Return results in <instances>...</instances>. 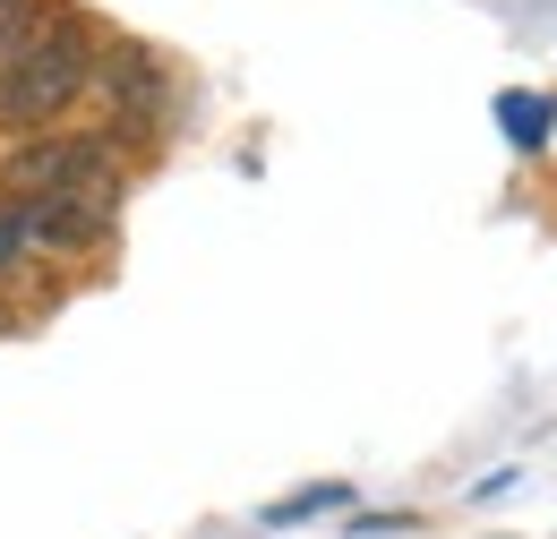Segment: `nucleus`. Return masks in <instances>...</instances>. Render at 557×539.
Segmentation results:
<instances>
[{"instance_id": "obj_6", "label": "nucleus", "mask_w": 557, "mask_h": 539, "mask_svg": "<svg viewBox=\"0 0 557 539\" xmlns=\"http://www.w3.org/2000/svg\"><path fill=\"white\" fill-rule=\"evenodd\" d=\"M344 497H351L344 479H326V488H300V497H283L267 523H300V514H326V505H344Z\"/></svg>"}, {"instance_id": "obj_5", "label": "nucleus", "mask_w": 557, "mask_h": 539, "mask_svg": "<svg viewBox=\"0 0 557 539\" xmlns=\"http://www.w3.org/2000/svg\"><path fill=\"white\" fill-rule=\"evenodd\" d=\"M52 17V0H0V77L17 68V52L35 43V26Z\"/></svg>"}, {"instance_id": "obj_4", "label": "nucleus", "mask_w": 557, "mask_h": 539, "mask_svg": "<svg viewBox=\"0 0 557 539\" xmlns=\"http://www.w3.org/2000/svg\"><path fill=\"white\" fill-rule=\"evenodd\" d=\"M95 86L121 103V137L146 129V121L163 112V61L138 52V43H103V52H95Z\"/></svg>"}, {"instance_id": "obj_3", "label": "nucleus", "mask_w": 557, "mask_h": 539, "mask_svg": "<svg viewBox=\"0 0 557 539\" xmlns=\"http://www.w3.org/2000/svg\"><path fill=\"white\" fill-rule=\"evenodd\" d=\"M0 214H9V231L26 249H95L112 231V205L103 198H9Z\"/></svg>"}, {"instance_id": "obj_1", "label": "nucleus", "mask_w": 557, "mask_h": 539, "mask_svg": "<svg viewBox=\"0 0 557 539\" xmlns=\"http://www.w3.org/2000/svg\"><path fill=\"white\" fill-rule=\"evenodd\" d=\"M95 52H103V35L52 0V17L35 26V43L17 52V68L0 77V137H44L61 112H70L77 95L95 86Z\"/></svg>"}, {"instance_id": "obj_7", "label": "nucleus", "mask_w": 557, "mask_h": 539, "mask_svg": "<svg viewBox=\"0 0 557 539\" xmlns=\"http://www.w3.org/2000/svg\"><path fill=\"white\" fill-rule=\"evenodd\" d=\"M17 249H26V240H17V231H9V214H0V266H17Z\"/></svg>"}, {"instance_id": "obj_2", "label": "nucleus", "mask_w": 557, "mask_h": 539, "mask_svg": "<svg viewBox=\"0 0 557 539\" xmlns=\"http://www.w3.org/2000/svg\"><path fill=\"white\" fill-rule=\"evenodd\" d=\"M0 198H103V205H121V154H112L103 129L17 137L0 154Z\"/></svg>"}]
</instances>
